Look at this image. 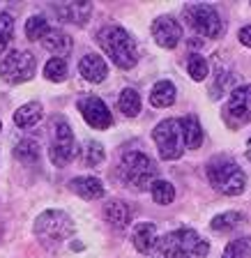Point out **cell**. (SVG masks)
Here are the masks:
<instances>
[{
    "label": "cell",
    "instance_id": "obj_27",
    "mask_svg": "<svg viewBox=\"0 0 251 258\" xmlns=\"http://www.w3.org/2000/svg\"><path fill=\"white\" fill-rule=\"evenodd\" d=\"M44 76L53 83H62L67 79V62L62 58H51L44 64Z\"/></svg>",
    "mask_w": 251,
    "mask_h": 258
},
{
    "label": "cell",
    "instance_id": "obj_4",
    "mask_svg": "<svg viewBox=\"0 0 251 258\" xmlns=\"http://www.w3.org/2000/svg\"><path fill=\"white\" fill-rule=\"evenodd\" d=\"M208 180L214 189L224 196H240L246 187V175L240 166L228 157H217L205 168Z\"/></svg>",
    "mask_w": 251,
    "mask_h": 258
},
{
    "label": "cell",
    "instance_id": "obj_33",
    "mask_svg": "<svg viewBox=\"0 0 251 258\" xmlns=\"http://www.w3.org/2000/svg\"><path fill=\"white\" fill-rule=\"evenodd\" d=\"M246 157H249V161H251V136H249V141H246Z\"/></svg>",
    "mask_w": 251,
    "mask_h": 258
},
{
    "label": "cell",
    "instance_id": "obj_16",
    "mask_svg": "<svg viewBox=\"0 0 251 258\" xmlns=\"http://www.w3.org/2000/svg\"><path fill=\"white\" fill-rule=\"evenodd\" d=\"M70 189L76 194V196H81V199H86V201H97L104 196V184H102V180L95 175L74 177L70 182Z\"/></svg>",
    "mask_w": 251,
    "mask_h": 258
},
{
    "label": "cell",
    "instance_id": "obj_1",
    "mask_svg": "<svg viewBox=\"0 0 251 258\" xmlns=\"http://www.w3.org/2000/svg\"><path fill=\"white\" fill-rule=\"evenodd\" d=\"M210 251V244L192 228L166 233L159 237L150 256L152 258H205Z\"/></svg>",
    "mask_w": 251,
    "mask_h": 258
},
{
    "label": "cell",
    "instance_id": "obj_32",
    "mask_svg": "<svg viewBox=\"0 0 251 258\" xmlns=\"http://www.w3.org/2000/svg\"><path fill=\"white\" fill-rule=\"evenodd\" d=\"M237 39H240L244 46H249L251 48V26H244V28H240V32H237Z\"/></svg>",
    "mask_w": 251,
    "mask_h": 258
},
{
    "label": "cell",
    "instance_id": "obj_25",
    "mask_svg": "<svg viewBox=\"0 0 251 258\" xmlns=\"http://www.w3.org/2000/svg\"><path fill=\"white\" fill-rule=\"evenodd\" d=\"M48 30H51V28H48V21L44 19V16L35 14L26 21V37L32 39V42H42L44 35H46Z\"/></svg>",
    "mask_w": 251,
    "mask_h": 258
},
{
    "label": "cell",
    "instance_id": "obj_21",
    "mask_svg": "<svg viewBox=\"0 0 251 258\" xmlns=\"http://www.w3.org/2000/svg\"><path fill=\"white\" fill-rule=\"evenodd\" d=\"M180 122H182V134H184V145H187V150L201 148V145H203V127H201L196 115L180 118Z\"/></svg>",
    "mask_w": 251,
    "mask_h": 258
},
{
    "label": "cell",
    "instance_id": "obj_6",
    "mask_svg": "<svg viewBox=\"0 0 251 258\" xmlns=\"http://www.w3.org/2000/svg\"><path fill=\"white\" fill-rule=\"evenodd\" d=\"M74 233V221L67 212L62 210H46L37 217L35 221V235L44 242V244H51V242H62Z\"/></svg>",
    "mask_w": 251,
    "mask_h": 258
},
{
    "label": "cell",
    "instance_id": "obj_14",
    "mask_svg": "<svg viewBox=\"0 0 251 258\" xmlns=\"http://www.w3.org/2000/svg\"><path fill=\"white\" fill-rule=\"evenodd\" d=\"M79 72H81V76H83L88 83H102V81L108 76V64H106V60H104L102 55L88 53V55L81 58Z\"/></svg>",
    "mask_w": 251,
    "mask_h": 258
},
{
    "label": "cell",
    "instance_id": "obj_3",
    "mask_svg": "<svg viewBox=\"0 0 251 258\" xmlns=\"http://www.w3.org/2000/svg\"><path fill=\"white\" fill-rule=\"evenodd\" d=\"M118 173H120V180L127 187H134V189H139V191L150 189L157 182V164L139 150L124 152Z\"/></svg>",
    "mask_w": 251,
    "mask_h": 258
},
{
    "label": "cell",
    "instance_id": "obj_29",
    "mask_svg": "<svg viewBox=\"0 0 251 258\" xmlns=\"http://www.w3.org/2000/svg\"><path fill=\"white\" fill-rule=\"evenodd\" d=\"M187 72H189V76H192L194 81H203L205 76H208V72H210L208 60H205L203 55L192 53L187 58Z\"/></svg>",
    "mask_w": 251,
    "mask_h": 258
},
{
    "label": "cell",
    "instance_id": "obj_23",
    "mask_svg": "<svg viewBox=\"0 0 251 258\" xmlns=\"http://www.w3.org/2000/svg\"><path fill=\"white\" fill-rule=\"evenodd\" d=\"M118 106L127 118H136V115L141 113V95L134 90V88H124V90L120 92Z\"/></svg>",
    "mask_w": 251,
    "mask_h": 258
},
{
    "label": "cell",
    "instance_id": "obj_2",
    "mask_svg": "<svg viewBox=\"0 0 251 258\" xmlns=\"http://www.w3.org/2000/svg\"><path fill=\"white\" fill-rule=\"evenodd\" d=\"M97 42L102 46V51L113 60L115 67L120 70H132L139 62V53L134 46V39L129 37V32L120 26H106L97 32Z\"/></svg>",
    "mask_w": 251,
    "mask_h": 258
},
{
    "label": "cell",
    "instance_id": "obj_17",
    "mask_svg": "<svg viewBox=\"0 0 251 258\" xmlns=\"http://www.w3.org/2000/svg\"><path fill=\"white\" fill-rule=\"evenodd\" d=\"M157 226L150 224V221H143V224H136L132 231V242L134 247H136V251L141 253H152V249H155L157 244Z\"/></svg>",
    "mask_w": 251,
    "mask_h": 258
},
{
    "label": "cell",
    "instance_id": "obj_8",
    "mask_svg": "<svg viewBox=\"0 0 251 258\" xmlns=\"http://www.w3.org/2000/svg\"><path fill=\"white\" fill-rule=\"evenodd\" d=\"M53 139H51V148H48V155L53 166L62 168L67 166L72 159L76 157V141H74V132H72L70 122L65 118L53 120Z\"/></svg>",
    "mask_w": 251,
    "mask_h": 258
},
{
    "label": "cell",
    "instance_id": "obj_10",
    "mask_svg": "<svg viewBox=\"0 0 251 258\" xmlns=\"http://www.w3.org/2000/svg\"><path fill=\"white\" fill-rule=\"evenodd\" d=\"M224 120L233 129L251 122V86H240L228 95V102L224 106Z\"/></svg>",
    "mask_w": 251,
    "mask_h": 258
},
{
    "label": "cell",
    "instance_id": "obj_26",
    "mask_svg": "<svg viewBox=\"0 0 251 258\" xmlns=\"http://www.w3.org/2000/svg\"><path fill=\"white\" fill-rule=\"evenodd\" d=\"M14 155H16V159L26 161V164H37L39 161V145L35 143V141L26 139V141H21V143H16Z\"/></svg>",
    "mask_w": 251,
    "mask_h": 258
},
{
    "label": "cell",
    "instance_id": "obj_34",
    "mask_svg": "<svg viewBox=\"0 0 251 258\" xmlns=\"http://www.w3.org/2000/svg\"><path fill=\"white\" fill-rule=\"evenodd\" d=\"M0 127H3V122H0Z\"/></svg>",
    "mask_w": 251,
    "mask_h": 258
},
{
    "label": "cell",
    "instance_id": "obj_5",
    "mask_svg": "<svg viewBox=\"0 0 251 258\" xmlns=\"http://www.w3.org/2000/svg\"><path fill=\"white\" fill-rule=\"evenodd\" d=\"M152 139H155V145H157V150H159V157L166 161L180 159L182 152L187 150L184 134H182V122L175 118L161 120L155 127V132H152Z\"/></svg>",
    "mask_w": 251,
    "mask_h": 258
},
{
    "label": "cell",
    "instance_id": "obj_18",
    "mask_svg": "<svg viewBox=\"0 0 251 258\" xmlns=\"http://www.w3.org/2000/svg\"><path fill=\"white\" fill-rule=\"evenodd\" d=\"M42 115H44L42 104L39 102H28V104H23V106L16 108L14 124L16 127H21V129H30V127H35V124L42 120Z\"/></svg>",
    "mask_w": 251,
    "mask_h": 258
},
{
    "label": "cell",
    "instance_id": "obj_20",
    "mask_svg": "<svg viewBox=\"0 0 251 258\" xmlns=\"http://www.w3.org/2000/svg\"><path fill=\"white\" fill-rule=\"evenodd\" d=\"M104 219L111 226H115V228H124L132 221V210H129V205L124 201H111L104 208Z\"/></svg>",
    "mask_w": 251,
    "mask_h": 258
},
{
    "label": "cell",
    "instance_id": "obj_28",
    "mask_svg": "<svg viewBox=\"0 0 251 258\" xmlns=\"http://www.w3.org/2000/svg\"><path fill=\"white\" fill-rule=\"evenodd\" d=\"M251 256V237H237L224 249L221 258H249Z\"/></svg>",
    "mask_w": 251,
    "mask_h": 258
},
{
    "label": "cell",
    "instance_id": "obj_22",
    "mask_svg": "<svg viewBox=\"0 0 251 258\" xmlns=\"http://www.w3.org/2000/svg\"><path fill=\"white\" fill-rule=\"evenodd\" d=\"M242 221H244V215L230 210V212H224V215L214 217V219L210 221V228H212L214 233H228V231H233V228H237Z\"/></svg>",
    "mask_w": 251,
    "mask_h": 258
},
{
    "label": "cell",
    "instance_id": "obj_13",
    "mask_svg": "<svg viewBox=\"0 0 251 258\" xmlns=\"http://www.w3.org/2000/svg\"><path fill=\"white\" fill-rule=\"evenodd\" d=\"M53 12L58 14V19L74 26H86L88 19L92 16V3H62L55 5Z\"/></svg>",
    "mask_w": 251,
    "mask_h": 258
},
{
    "label": "cell",
    "instance_id": "obj_19",
    "mask_svg": "<svg viewBox=\"0 0 251 258\" xmlns=\"http://www.w3.org/2000/svg\"><path fill=\"white\" fill-rule=\"evenodd\" d=\"M175 86H173L171 81H159L152 86L150 90V104L155 108H168L175 104Z\"/></svg>",
    "mask_w": 251,
    "mask_h": 258
},
{
    "label": "cell",
    "instance_id": "obj_24",
    "mask_svg": "<svg viewBox=\"0 0 251 258\" xmlns=\"http://www.w3.org/2000/svg\"><path fill=\"white\" fill-rule=\"evenodd\" d=\"M150 194H152V201H155L157 205H168L175 199V187H173L171 182H166V180H157V182L150 187Z\"/></svg>",
    "mask_w": 251,
    "mask_h": 258
},
{
    "label": "cell",
    "instance_id": "obj_11",
    "mask_svg": "<svg viewBox=\"0 0 251 258\" xmlns=\"http://www.w3.org/2000/svg\"><path fill=\"white\" fill-rule=\"evenodd\" d=\"M79 111L92 129H108L113 124V115L108 111V106L95 95H88L83 99H79Z\"/></svg>",
    "mask_w": 251,
    "mask_h": 258
},
{
    "label": "cell",
    "instance_id": "obj_30",
    "mask_svg": "<svg viewBox=\"0 0 251 258\" xmlns=\"http://www.w3.org/2000/svg\"><path fill=\"white\" fill-rule=\"evenodd\" d=\"M83 161H86L88 166H99L104 161V148L102 143H97V141H88L83 145Z\"/></svg>",
    "mask_w": 251,
    "mask_h": 258
},
{
    "label": "cell",
    "instance_id": "obj_31",
    "mask_svg": "<svg viewBox=\"0 0 251 258\" xmlns=\"http://www.w3.org/2000/svg\"><path fill=\"white\" fill-rule=\"evenodd\" d=\"M12 35H14V19H12V14L3 12L0 14V53L10 46Z\"/></svg>",
    "mask_w": 251,
    "mask_h": 258
},
{
    "label": "cell",
    "instance_id": "obj_12",
    "mask_svg": "<svg viewBox=\"0 0 251 258\" xmlns=\"http://www.w3.org/2000/svg\"><path fill=\"white\" fill-rule=\"evenodd\" d=\"M152 37L161 48H175L182 39V28L173 16H159L152 23Z\"/></svg>",
    "mask_w": 251,
    "mask_h": 258
},
{
    "label": "cell",
    "instance_id": "obj_15",
    "mask_svg": "<svg viewBox=\"0 0 251 258\" xmlns=\"http://www.w3.org/2000/svg\"><path fill=\"white\" fill-rule=\"evenodd\" d=\"M42 46L46 48L48 53H53L55 58H62V60H65V55L72 53V48H74V42H72V37H70V35H67L65 30L51 28V30L44 35Z\"/></svg>",
    "mask_w": 251,
    "mask_h": 258
},
{
    "label": "cell",
    "instance_id": "obj_7",
    "mask_svg": "<svg viewBox=\"0 0 251 258\" xmlns=\"http://www.w3.org/2000/svg\"><path fill=\"white\" fill-rule=\"evenodd\" d=\"M184 19H187L189 28L205 39H217L224 32V21H221L219 12L212 5H205V3L187 5L184 7Z\"/></svg>",
    "mask_w": 251,
    "mask_h": 258
},
{
    "label": "cell",
    "instance_id": "obj_9",
    "mask_svg": "<svg viewBox=\"0 0 251 258\" xmlns=\"http://www.w3.org/2000/svg\"><path fill=\"white\" fill-rule=\"evenodd\" d=\"M37 62L30 51H10L0 60V76L7 83H23L35 76Z\"/></svg>",
    "mask_w": 251,
    "mask_h": 258
}]
</instances>
